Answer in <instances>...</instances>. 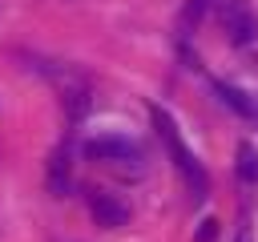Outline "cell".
Here are the masks:
<instances>
[{"label":"cell","mask_w":258,"mask_h":242,"mask_svg":"<svg viewBox=\"0 0 258 242\" xmlns=\"http://www.w3.org/2000/svg\"><path fill=\"white\" fill-rule=\"evenodd\" d=\"M149 117H153V129H157V137L165 141V149H169V157H173V165H177V173L185 177V186L198 194V198H206V190H210V177H206V169H202V161L189 153V145L181 141V133H177V125H173V117L165 113V109H157V105H149Z\"/></svg>","instance_id":"cell-1"},{"label":"cell","mask_w":258,"mask_h":242,"mask_svg":"<svg viewBox=\"0 0 258 242\" xmlns=\"http://www.w3.org/2000/svg\"><path fill=\"white\" fill-rule=\"evenodd\" d=\"M218 20L234 48H250L258 40V16H254L250 0H218Z\"/></svg>","instance_id":"cell-2"},{"label":"cell","mask_w":258,"mask_h":242,"mask_svg":"<svg viewBox=\"0 0 258 242\" xmlns=\"http://www.w3.org/2000/svg\"><path fill=\"white\" fill-rule=\"evenodd\" d=\"M85 153H89L93 161H137V157H141L137 141H129V137H117V133L93 137V141L85 145Z\"/></svg>","instance_id":"cell-3"},{"label":"cell","mask_w":258,"mask_h":242,"mask_svg":"<svg viewBox=\"0 0 258 242\" xmlns=\"http://www.w3.org/2000/svg\"><path fill=\"white\" fill-rule=\"evenodd\" d=\"M89 214H93V222L105 226V230H121V226L129 222V206L117 202L113 194H93V198H89Z\"/></svg>","instance_id":"cell-4"},{"label":"cell","mask_w":258,"mask_h":242,"mask_svg":"<svg viewBox=\"0 0 258 242\" xmlns=\"http://www.w3.org/2000/svg\"><path fill=\"white\" fill-rule=\"evenodd\" d=\"M48 190L60 198V194H69V145H60L56 153H52V161H48Z\"/></svg>","instance_id":"cell-5"},{"label":"cell","mask_w":258,"mask_h":242,"mask_svg":"<svg viewBox=\"0 0 258 242\" xmlns=\"http://www.w3.org/2000/svg\"><path fill=\"white\" fill-rule=\"evenodd\" d=\"M214 93H218V97H222V105H230L234 113L254 117V101H250L242 89H234V85H226V81H214Z\"/></svg>","instance_id":"cell-6"},{"label":"cell","mask_w":258,"mask_h":242,"mask_svg":"<svg viewBox=\"0 0 258 242\" xmlns=\"http://www.w3.org/2000/svg\"><path fill=\"white\" fill-rule=\"evenodd\" d=\"M238 177H242L246 186H254V182H258V149H254L250 141H242V145H238Z\"/></svg>","instance_id":"cell-7"},{"label":"cell","mask_w":258,"mask_h":242,"mask_svg":"<svg viewBox=\"0 0 258 242\" xmlns=\"http://www.w3.org/2000/svg\"><path fill=\"white\" fill-rule=\"evenodd\" d=\"M89 109V89L77 81V85H64V113L69 117H81Z\"/></svg>","instance_id":"cell-8"},{"label":"cell","mask_w":258,"mask_h":242,"mask_svg":"<svg viewBox=\"0 0 258 242\" xmlns=\"http://www.w3.org/2000/svg\"><path fill=\"white\" fill-rule=\"evenodd\" d=\"M210 4H214V0H185V8H181V20H177V24H181V32L198 28V24H202V16L210 12Z\"/></svg>","instance_id":"cell-9"},{"label":"cell","mask_w":258,"mask_h":242,"mask_svg":"<svg viewBox=\"0 0 258 242\" xmlns=\"http://www.w3.org/2000/svg\"><path fill=\"white\" fill-rule=\"evenodd\" d=\"M214 238H218V222H214V218H206V222H202V230L194 234V242H214Z\"/></svg>","instance_id":"cell-10"},{"label":"cell","mask_w":258,"mask_h":242,"mask_svg":"<svg viewBox=\"0 0 258 242\" xmlns=\"http://www.w3.org/2000/svg\"><path fill=\"white\" fill-rule=\"evenodd\" d=\"M238 242H250V238H246V234H242V238H238Z\"/></svg>","instance_id":"cell-11"}]
</instances>
